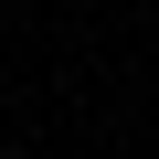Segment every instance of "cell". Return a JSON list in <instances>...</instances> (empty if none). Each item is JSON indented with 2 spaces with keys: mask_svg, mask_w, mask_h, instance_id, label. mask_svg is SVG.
<instances>
[]
</instances>
